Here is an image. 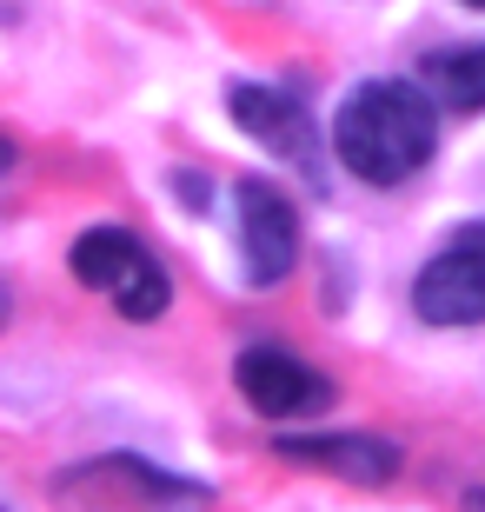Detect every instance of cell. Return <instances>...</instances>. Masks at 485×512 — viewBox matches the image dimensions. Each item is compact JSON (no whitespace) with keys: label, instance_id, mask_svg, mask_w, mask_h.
<instances>
[{"label":"cell","instance_id":"1","mask_svg":"<svg viewBox=\"0 0 485 512\" xmlns=\"http://www.w3.org/2000/svg\"><path fill=\"white\" fill-rule=\"evenodd\" d=\"M333 147L346 160V173H359L366 187H399L439 147V107L412 80H366L339 107Z\"/></svg>","mask_w":485,"mask_h":512},{"label":"cell","instance_id":"2","mask_svg":"<svg viewBox=\"0 0 485 512\" xmlns=\"http://www.w3.org/2000/svg\"><path fill=\"white\" fill-rule=\"evenodd\" d=\"M60 499L94 506V512H206V486L173 479L127 453H107V459H87L74 473H60Z\"/></svg>","mask_w":485,"mask_h":512},{"label":"cell","instance_id":"3","mask_svg":"<svg viewBox=\"0 0 485 512\" xmlns=\"http://www.w3.org/2000/svg\"><path fill=\"white\" fill-rule=\"evenodd\" d=\"M74 273L94 293H107L127 320H160L173 300V286H167V266L153 260L140 240H133L127 227H94V233H80L74 240Z\"/></svg>","mask_w":485,"mask_h":512},{"label":"cell","instance_id":"4","mask_svg":"<svg viewBox=\"0 0 485 512\" xmlns=\"http://www.w3.org/2000/svg\"><path fill=\"white\" fill-rule=\"evenodd\" d=\"M412 306L426 326H479L485 320V220H466L412 280Z\"/></svg>","mask_w":485,"mask_h":512},{"label":"cell","instance_id":"5","mask_svg":"<svg viewBox=\"0 0 485 512\" xmlns=\"http://www.w3.org/2000/svg\"><path fill=\"white\" fill-rule=\"evenodd\" d=\"M226 107L240 120L266 153H280L293 173H306V187L326 193V160H319V133H313V114H306V100L286 94V87H260V80H240V87H226Z\"/></svg>","mask_w":485,"mask_h":512},{"label":"cell","instance_id":"6","mask_svg":"<svg viewBox=\"0 0 485 512\" xmlns=\"http://www.w3.org/2000/svg\"><path fill=\"white\" fill-rule=\"evenodd\" d=\"M240 200V253H246V280L253 286H280L293 273L299 253V220L286 207V193L273 180H240L233 187Z\"/></svg>","mask_w":485,"mask_h":512},{"label":"cell","instance_id":"7","mask_svg":"<svg viewBox=\"0 0 485 512\" xmlns=\"http://www.w3.org/2000/svg\"><path fill=\"white\" fill-rule=\"evenodd\" d=\"M240 393L266 419H306V413H326L333 406V380L313 373L306 360H293V353H280V346L240 353Z\"/></svg>","mask_w":485,"mask_h":512},{"label":"cell","instance_id":"8","mask_svg":"<svg viewBox=\"0 0 485 512\" xmlns=\"http://www.w3.org/2000/svg\"><path fill=\"white\" fill-rule=\"evenodd\" d=\"M273 453L293 466H313V473H339L353 486H386L399 473V446L373 433H280Z\"/></svg>","mask_w":485,"mask_h":512},{"label":"cell","instance_id":"9","mask_svg":"<svg viewBox=\"0 0 485 512\" xmlns=\"http://www.w3.org/2000/svg\"><path fill=\"white\" fill-rule=\"evenodd\" d=\"M426 87L446 100L452 114H479L485 107V40L479 47H452L426 60Z\"/></svg>","mask_w":485,"mask_h":512},{"label":"cell","instance_id":"10","mask_svg":"<svg viewBox=\"0 0 485 512\" xmlns=\"http://www.w3.org/2000/svg\"><path fill=\"white\" fill-rule=\"evenodd\" d=\"M466 512H485V486H472V493H466Z\"/></svg>","mask_w":485,"mask_h":512},{"label":"cell","instance_id":"11","mask_svg":"<svg viewBox=\"0 0 485 512\" xmlns=\"http://www.w3.org/2000/svg\"><path fill=\"white\" fill-rule=\"evenodd\" d=\"M14 167V140H0V173Z\"/></svg>","mask_w":485,"mask_h":512},{"label":"cell","instance_id":"12","mask_svg":"<svg viewBox=\"0 0 485 512\" xmlns=\"http://www.w3.org/2000/svg\"><path fill=\"white\" fill-rule=\"evenodd\" d=\"M7 306H14V300H7V286H0V326H7Z\"/></svg>","mask_w":485,"mask_h":512},{"label":"cell","instance_id":"13","mask_svg":"<svg viewBox=\"0 0 485 512\" xmlns=\"http://www.w3.org/2000/svg\"><path fill=\"white\" fill-rule=\"evenodd\" d=\"M466 7H485V0H466Z\"/></svg>","mask_w":485,"mask_h":512}]
</instances>
